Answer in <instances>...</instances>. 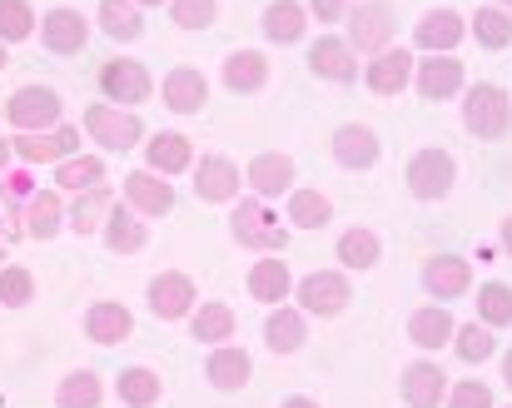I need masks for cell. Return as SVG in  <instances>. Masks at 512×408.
Returning <instances> with one entry per match:
<instances>
[{"label":"cell","instance_id":"7c38bea8","mask_svg":"<svg viewBox=\"0 0 512 408\" xmlns=\"http://www.w3.org/2000/svg\"><path fill=\"white\" fill-rule=\"evenodd\" d=\"M463 40H468V15L453 10V5H433V10H423L418 25H413V45H418L423 55H453Z\"/></svg>","mask_w":512,"mask_h":408},{"label":"cell","instance_id":"8d00e7d4","mask_svg":"<svg viewBox=\"0 0 512 408\" xmlns=\"http://www.w3.org/2000/svg\"><path fill=\"white\" fill-rule=\"evenodd\" d=\"M115 399L125 408H155L165 399V379H160L155 369H145V364H130V369H120V379H115Z\"/></svg>","mask_w":512,"mask_h":408},{"label":"cell","instance_id":"db71d44e","mask_svg":"<svg viewBox=\"0 0 512 408\" xmlns=\"http://www.w3.org/2000/svg\"><path fill=\"white\" fill-rule=\"evenodd\" d=\"M5 65H10V45L0 40V70H5Z\"/></svg>","mask_w":512,"mask_h":408},{"label":"cell","instance_id":"c3c4849f","mask_svg":"<svg viewBox=\"0 0 512 408\" xmlns=\"http://www.w3.org/2000/svg\"><path fill=\"white\" fill-rule=\"evenodd\" d=\"M309 5V20H319V25H343V15L358 5V0H304Z\"/></svg>","mask_w":512,"mask_h":408},{"label":"cell","instance_id":"d4e9b609","mask_svg":"<svg viewBox=\"0 0 512 408\" xmlns=\"http://www.w3.org/2000/svg\"><path fill=\"white\" fill-rule=\"evenodd\" d=\"M264 344H269V354H279V359L299 354V349L309 344V314H304L299 304H274L269 319H264Z\"/></svg>","mask_w":512,"mask_h":408},{"label":"cell","instance_id":"ba28073f","mask_svg":"<svg viewBox=\"0 0 512 408\" xmlns=\"http://www.w3.org/2000/svg\"><path fill=\"white\" fill-rule=\"evenodd\" d=\"M90 15L80 10V5H55V10H45L40 15V25H35V35H40V45L50 50V55H60V60H70V55H80L85 45H90Z\"/></svg>","mask_w":512,"mask_h":408},{"label":"cell","instance_id":"e0dca14e","mask_svg":"<svg viewBox=\"0 0 512 408\" xmlns=\"http://www.w3.org/2000/svg\"><path fill=\"white\" fill-rule=\"evenodd\" d=\"M329 150H334V165H339V170H348V175H368V170L383 160V140H378L368 125H358V120L334 130Z\"/></svg>","mask_w":512,"mask_h":408},{"label":"cell","instance_id":"52a82bcc","mask_svg":"<svg viewBox=\"0 0 512 408\" xmlns=\"http://www.w3.org/2000/svg\"><path fill=\"white\" fill-rule=\"evenodd\" d=\"M348 299H353V279L343 269H314V274L294 279V304L309 319H339Z\"/></svg>","mask_w":512,"mask_h":408},{"label":"cell","instance_id":"816d5d0a","mask_svg":"<svg viewBox=\"0 0 512 408\" xmlns=\"http://www.w3.org/2000/svg\"><path fill=\"white\" fill-rule=\"evenodd\" d=\"M15 165V150H10V140H0V175Z\"/></svg>","mask_w":512,"mask_h":408},{"label":"cell","instance_id":"5bb4252c","mask_svg":"<svg viewBox=\"0 0 512 408\" xmlns=\"http://www.w3.org/2000/svg\"><path fill=\"white\" fill-rule=\"evenodd\" d=\"M413 65H418V55H413L408 45H388V50H378L358 75H363V85H368L378 100H393V95H403V90L413 85Z\"/></svg>","mask_w":512,"mask_h":408},{"label":"cell","instance_id":"d6a6232c","mask_svg":"<svg viewBox=\"0 0 512 408\" xmlns=\"http://www.w3.org/2000/svg\"><path fill=\"white\" fill-rule=\"evenodd\" d=\"M110 204H115V190H110V185H95V190H80V195H70V200H65V229H70L75 239H90V234H100V224H105Z\"/></svg>","mask_w":512,"mask_h":408},{"label":"cell","instance_id":"2e32d148","mask_svg":"<svg viewBox=\"0 0 512 408\" xmlns=\"http://www.w3.org/2000/svg\"><path fill=\"white\" fill-rule=\"evenodd\" d=\"M189 175H194V195H199L204 204H234V200H239V190H244L239 165H234L229 155H219V150L199 155Z\"/></svg>","mask_w":512,"mask_h":408},{"label":"cell","instance_id":"f6af8a7d","mask_svg":"<svg viewBox=\"0 0 512 408\" xmlns=\"http://www.w3.org/2000/svg\"><path fill=\"white\" fill-rule=\"evenodd\" d=\"M35 304V274L25 264L0 269V309H30Z\"/></svg>","mask_w":512,"mask_h":408},{"label":"cell","instance_id":"8fae6325","mask_svg":"<svg viewBox=\"0 0 512 408\" xmlns=\"http://www.w3.org/2000/svg\"><path fill=\"white\" fill-rule=\"evenodd\" d=\"M145 304H150V314H155L160 324H179V319L194 314L199 289H194V279H189L184 269H160V274L145 284Z\"/></svg>","mask_w":512,"mask_h":408},{"label":"cell","instance_id":"d6986e66","mask_svg":"<svg viewBox=\"0 0 512 408\" xmlns=\"http://www.w3.org/2000/svg\"><path fill=\"white\" fill-rule=\"evenodd\" d=\"M120 200L130 204L140 219H165L174 209V185L155 170H130L125 185H120Z\"/></svg>","mask_w":512,"mask_h":408},{"label":"cell","instance_id":"5b68a950","mask_svg":"<svg viewBox=\"0 0 512 408\" xmlns=\"http://www.w3.org/2000/svg\"><path fill=\"white\" fill-rule=\"evenodd\" d=\"M5 125H10L15 135H40V130L65 125V100H60V90H50V85H20V90L5 100Z\"/></svg>","mask_w":512,"mask_h":408},{"label":"cell","instance_id":"8992f818","mask_svg":"<svg viewBox=\"0 0 512 408\" xmlns=\"http://www.w3.org/2000/svg\"><path fill=\"white\" fill-rule=\"evenodd\" d=\"M408 195L418 204H443L458 190V160L443 150V145H423L413 160H408Z\"/></svg>","mask_w":512,"mask_h":408},{"label":"cell","instance_id":"f1b7e54d","mask_svg":"<svg viewBox=\"0 0 512 408\" xmlns=\"http://www.w3.org/2000/svg\"><path fill=\"white\" fill-rule=\"evenodd\" d=\"M453 329H458V319H453L448 304H423V309L408 314V344L423 349V354L448 349V344H453Z\"/></svg>","mask_w":512,"mask_h":408},{"label":"cell","instance_id":"60d3db41","mask_svg":"<svg viewBox=\"0 0 512 408\" xmlns=\"http://www.w3.org/2000/svg\"><path fill=\"white\" fill-rule=\"evenodd\" d=\"M468 35L483 45V50H508L512 45V15L498 5H478L468 15Z\"/></svg>","mask_w":512,"mask_h":408},{"label":"cell","instance_id":"6da1fadb","mask_svg":"<svg viewBox=\"0 0 512 408\" xmlns=\"http://www.w3.org/2000/svg\"><path fill=\"white\" fill-rule=\"evenodd\" d=\"M289 224L279 219V209L259 195H239L229 209V239L249 254H284L289 249Z\"/></svg>","mask_w":512,"mask_h":408},{"label":"cell","instance_id":"d590c367","mask_svg":"<svg viewBox=\"0 0 512 408\" xmlns=\"http://www.w3.org/2000/svg\"><path fill=\"white\" fill-rule=\"evenodd\" d=\"M284 200H289L284 204V224L289 229H324L334 219V200L324 190H314V185H294Z\"/></svg>","mask_w":512,"mask_h":408},{"label":"cell","instance_id":"ffe728a7","mask_svg":"<svg viewBox=\"0 0 512 408\" xmlns=\"http://www.w3.org/2000/svg\"><path fill=\"white\" fill-rule=\"evenodd\" d=\"M249 299H259L264 309H274V304H289L294 299V269L284 264V254H259L254 264H249Z\"/></svg>","mask_w":512,"mask_h":408},{"label":"cell","instance_id":"bcb514c9","mask_svg":"<svg viewBox=\"0 0 512 408\" xmlns=\"http://www.w3.org/2000/svg\"><path fill=\"white\" fill-rule=\"evenodd\" d=\"M165 10L179 30H209L219 20V0H170Z\"/></svg>","mask_w":512,"mask_h":408},{"label":"cell","instance_id":"f907efd6","mask_svg":"<svg viewBox=\"0 0 512 408\" xmlns=\"http://www.w3.org/2000/svg\"><path fill=\"white\" fill-rule=\"evenodd\" d=\"M279 408H324V404H319V399H309V394H289Z\"/></svg>","mask_w":512,"mask_h":408},{"label":"cell","instance_id":"f546056e","mask_svg":"<svg viewBox=\"0 0 512 408\" xmlns=\"http://www.w3.org/2000/svg\"><path fill=\"white\" fill-rule=\"evenodd\" d=\"M259 30L269 45H299L309 35V5L304 0H269L259 15Z\"/></svg>","mask_w":512,"mask_h":408},{"label":"cell","instance_id":"ab89813d","mask_svg":"<svg viewBox=\"0 0 512 408\" xmlns=\"http://www.w3.org/2000/svg\"><path fill=\"white\" fill-rule=\"evenodd\" d=\"M105 404V379L95 369H70L55 389V408H100Z\"/></svg>","mask_w":512,"mask_h":408},{"label":"cell","instance_id":"7402d4cb","mask_svg":"<svg viewBox=\"0 0 512 408\" xmlns=\"http://www.w3.org/2000/svg\"><path fill=\"white\" fill-rule=\"evenodd\" d=\"M204 379H209V389H219V394H239V389H249V379H254V359H249V349H239L234 339H229V344H214L209 359H204Z\"/></svg>","mask_w":512,"mask_h":408},{"label":"cell","instance_id":"f35d334b","mask_svg":"<svg viewBox=\"0 0 512 408\" xmlns=\"http://www.w3.org/2000/svg\"><path fill=\"white\" fill-rule=\"evenodd\" d=\"M50 170H55V190L60 195H80V190L105 185V155H70V160H60Z\"/></svg>","mask_w":512,"mask_h":408},{"label":"cell","instance_id":"4316f807","mask_svg":"<svg viewBox=\"0 0 512 408\" xmlns=\"http://www.w3.org/2000/svg\"><path fill=\"white\" fill-rule=\"evenodd\" d=\"M145 170L155 175H189L194 170V140L179 135V130H160V135H145Z\"/></svg>","mask_w":512,"mask_h":408},{"label":"cell","instance_id":"e575fe53","mask_svg":"<svg viewBox=\"0 0 512 408\" xmlns=\"http://www.w3.org/2000/svg\"><path fill=\"white\" fill-rule=\"evenodd\" d=\"M234 329H239V319H234V309H229L224 299L194 304V314H189V339H194V344H204V349L229 344V339H234Z\"/></svg>","mask_w":512,"mask_h":408},{"label":"cell","instance_id":"44dd1931","mask_svg":"<svg viewBox=\"0 0 512 408\" xmlns=\"http://www.w3.org/2000/svg\"><path fill=\"white\" fill-rule=\"evenodd\" d=\"M80 329H85V339H90V344L115 349V344H125V339L135 334V314H130L120 299H95V304L85 309Z\"/></svg>","mask_w":512,"mask_h":408},{"label":"cell","instance_id":"ac0fdd59","mask_svg":"<svg viewBox=\"0 0 512 408\" xmlns=\"http://www.w3.org/2000/svg\"><path fill=\"white\" fill-rule=\"evenodd\" d=\"M294 180H299V170H294V155H284V150H264V155H254L249 170H244L249 195H259V200H269V204L279 200V195H289Z\"/></svg>","mask_w":512,"mask_h":408},{"label":"cell","instance_id":"7bdbcfd3","mask_svg":"<svg viewBox=\"0 0 512 408\" xmlns=\"http://www.w3.org/2000/svg\"><path fill=\"white\" fill-rule=\"evenodd\" d=\"M453 354H458L463 364H473V369H478V364H488V359L498 354V339H493V329H488V324H478V319H473V324H458V329H453Z\"/></svg>","mask_w":512,"mask_h":408},{"label":"cell","instance_id":"6f0895ef","mask_svg":"<svg viewBox=\"0 0 512 408\" xmlns=\"http://www.w3.org/2000/svg\"><path fill=\"white\" fill-rule=\"evenodd\" d=\"M0 269H5V239H0Z\"/></svg>","mask_w":512,"mask_h":408},{"label":"cell","instance_id":"cb8c5ba5","mask_svg":"<svg viewBox=\"0 0 512 408\" xmlns=\"http://www.w3.org/2000/svg\"><path fill=\"white\" fill-rule=\"evenodd\" d=\"M100 239H105V249L110 254H140L145 244H150V219H140L135 209L125 200L110 204V214H105V224H100Z\"/></svg>","mask_w":512,"mask_h":408},{"label":"cell","instance_id":"4dcf8cb0","mask_svg":"<svg viewBox=\"0 0 512 408\" xmlns=\"http://www.w3.org/2000/svg\"><path fill=\"white\" fill-rule=\"evenodd\" d=\"M20 224H25V239H40V244H50L55 234H65V195H60L55 185H50V190H35V195L25 200Z\"/></svg>","mask_w":512,"mask_h":408},{"label":"cell","instance_id":"681fc988","mask_svg":"<svg viewBox=\"0 0 512 408\" xmlns=\"http://www.w3.org/2000/svg\"><path fill=\"white\" fill-rule=\"evenodd\" d=\"M498 249L512 259V214H503V224H498Z\"/></svg>","mask_w":512,"mask_h":408},{"label":"cell","instance_id":"83f0119b","mask_svg":"<svg viewBox=\"0 0 512 408\" xmlns=\"http://www.w3.org/2000/svg\"><path fill=\"white\" fill-rule=\"evenodd\" d=\"M160 100H165V110H174V115H199V110L209 105V80H204V70L174 65L170 75L160 80Z\"/></svg>","mask_w":512,"mask_h":408},{"label":"cell","instance_id":"b9f144b4","mask_svg":"<svg viewBox=\"0 0 512 408\" xmlns=\"http://www.w3.org/2000/svg\"><path fill=\"white\" fill-rule=\"evenodd\" d=\"M478 324H488L493 334L512 329V284H503V279L478 284Z\"/></svg>","mask_w":512,"mask_h":408},{"label":"cell","instance_id":"4fadbf2b","mask_svg":"<svg viewBox=\"0 0 512 408\" xmlns=\"http://www.w3.org/2000/svg\"><path fill=\"white\" fill-rule=\"evenodd\" d=\"M10 150H15V165H60L70 155H80V125H55V130H40V135H10Z\"/></svg>","mask_w":512,"mask_h":408},{"label":"cell","instance_id":"9f6ffc18","mask_svg":"<svg viewBox=\"0 0 512 408\" xmlns=\"http://www.w3.org/2000/svg\"><path fill=\"white\" fill-rule=\"evenodd\" d=\"M488 5H498V10H508L512 15V0H488Z\"/></svg>","mask_w":512,"mask_h":408},{"label":"cell","instance_id":"484cf974","mask_svg":"<svg viewBox=\"0 0 512 408\" xmlns=\"http://www.w3.org/2000/svg\"><path fill=\"white\" fill-rule=\"evenodd\" d=\"M309 70L319 80H329V85H353L358 80V55H353V45L343 35H319L309 45Z\"/></svg>","mask_w":512,"mask_h":408},{"label":"cell","instance_id":"836d02e7","mask_svg":"<svg viewBox=\"0 0 512 408\" xmlns=\"http://www.w3.org/2000/svg\"><path fill=\"white\" fill-rule=\"evenodd\" d=\"M334 259H339L343 274H368V269H378V259H383V239H378V229H368V224L343 229L339 244H334Z\"/></svg>","mask_w":512,"mask_h":408},{"label":"cell","instance_id":"3957f363","mask_svg":"<svg viewBox=\"0 0 512 408\" xmlns=\"http://www.w3.org/2000/svg\"><path fill=\"white\" fill-rule=\"evenodd\" d=\"M398 35V15L388 0H358L348 15H343V40L353 45L358 60H373L378 50H388Z\"/></svg>","mask_w":512,"mask_h":408},{"label":"cell","instance_id":"680465c9","mask_svg":"<svg viewBox=\"0 0 512 408\" xmlns=\"http://www.w3.org/2000/svg\"><path fill=\"white\" fill-rule=\"evenodd\" d=\"M508 408H512V404H508Z\"/></svg>","mask_w":512,"mask_h":408},{"label":"cell","instance_id":"277c9868","mask_svg":"<svg viewBox=\"0 0 512 408\" xmlns=\"http://www.w3.org/2000/svg\"><path fill=\"white\" fill-rule=\"evenodd\" d=\"M80 130L95 140V150H105V155H125V150H135V145H145V120L135 115V110H120V105H90L85 115H80Z\"/></svg>","mask_w":512,"mask_h":408},{"label":"cell","instance_id":"7a4b0ae2","mask_svg":"<svg viewBox=\"0 0 512 408\" xmlns=\"http://www.w3.org/2000/svg\"><path fill=\"white\" fill-rule=\"evenodd\" d=\"M458 105H463V130H468L473 140L498 145V140L512 135V95L503 85L478 80V85H468V90L458 95Z\"/></svg>","mask_w":512,"mask_h":408},{"label":"cell","instance_id":"11a10c76","mask_svg":"<svg viewBox=\"0 0 512 408\" xmlns=\"http://www.w3.org/2000/svg\"><path fill=\"white\" fill-rule=\"evenodd\" d=\"M140 10H155V5H170V0H135Z\"/></svg>","mask_w":512,"mask_h":408},{"label":"cell","instance_id":"74e56055","mask_svg":"<svg viewBox=\"0 0 512 408\" xmlns=\"http://www.w3.org/2000/svg\"><path fill=\"white\" fill-rule=\"evenodd\" d=\"M95 25H100L110 40L130 45V40H140V35H145V10H140L135 0H100Z\"/></svg>","mask_w":512,"mask_h":408},{"label":"cell","instance_id":"7dc6e473","mask_svg":"<svg viewBox=\"0 0 512 408\" xmlns=\"http://www.w3.org/2000/svg\"><path fill=\"white\" fill-rule=\"evenodd\" d=\"M443 408H498V404H493V389L483 379H458V384H448Z\"/></svg>","mask_w":512,"mask_h":408},{"label":"cell","instance_id":"1f68e13d","mask_svg":"<svg viewBox=\"0 0 512 408\" xmlns=\"http://www.w3.org/2000/svg\"><path fill=\"white\" fill-rule=\"evenodd\" d=\"M219 80L229 95H259L269 85V55L264 50H229Z\"/></svg>","mask_w":512,"mask_h":408},{"label":"cell","instance_id":"ee69618b","mask_svg":"<svg viewBox=\"0 0 512 408\" xmlns=\"http://www.w3.org/2000/svg\"><path fill=\"white\" fill-rule=\"evenodd\" d=\"M35 25H40V15H35V5H30V0H0V40H5V45L30 40V35H35Z\"/></svg>","mask_w":512,"mask_h":408},{"label":"cell","instance_id":"9c48e42d","mask_svg":"<svg viewBox=\"0 0 512 408\" xmlns=\"http://www.w3.org/2000/svg\"><path fill=\"white\" fill-rule=\"evenodd\" d=\"M413 90H418V100H428V105L458 100V95L468 90V65H463L458 55H423V60L413 65Z\"/></svg>","mask_w":512,"mask_h":408},{"label":"cell","instance_id":"9a60e30c","mask_svg":"<svg viewBox=\"0 0 512 408\" xmlns=\"http://www.w3.org/2000/svg\"><path fill=\"white\" fill-rule=\"evenodd\" d=\"M418 284H423V294L433 304H453V299H463L473 289V264L463 254H433V259H423Z\"/></svg>","mask_w":512,"mask_h":408},{"label":"cell","instance_id":"603a6c76","mask_svg":"<svg viewBox=\"0 0 512 408\" xmlns=\"http://www.w3.org/2000/svg\"><path fill=\"white\" fill-rule=\"evenodd\" d=\"M398 394H403L408 408H443V399H448V374H443V364H438V359H413V364L403 369V379H398Z\"/></svg>","mask_w":512,"mask_h":408},{"label":"cell","instance_id":"30bf717a","mask_svg":"<svg viewBox=\"0 0 512 408\" xmlns=\"http://www.w3.org/2000/svg\"><path fill=\"white\" fill-rule=\"evenodd\" d=\"M100 95H105V105H120V110H135V105H145L150 95H155V75L140 65V60H105L100 65Z\"/></svg>","mask_w":512,"mask_h":408},{"label":"cell","instance_id":"f5cc1de1","mask_svg":"<svg viewBox=\"0 0 512 408\" xmlns=\"http://www.w3.org/2000/svg\"><path fill=\"white\" fill-rule=\"evenodd\" d=\"M503 384H508V389H512V349H508V354H503Z\"/></svg>","mask_w":512,"mask_h":408}]
</instances>
